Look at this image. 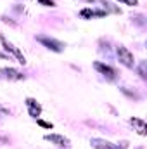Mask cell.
Listing matches in <instances>:
<instances>
[{"mask_svg": "<svg viewBox=\"0 0 147 149\" xmlns=\"http://www.w3.org/2000/svg\"><path fill=\"white\" fill-rule=\"evenodd\" d=\"M26 108H28V113H30L31 118H38L42 114V106L38 104L37 99H33V97H28L26 99Z\"/></svg>", "mask_w": 147, "mask_h": 149, "instance_id": "obj_6", "label": "cell"}, {"mask_svg": "<svg viewBox=\"0 0 147 149\" xmlns=\"http://www.w3.org/2000/svg\"><path fill=\"white\" fill-rule=\"evenodd\" d=\"M130 125L132 127H135V130H137V134L139 135H146V121L144 120H140V118H130Z\"/></svg>", "mask_w": 147, "mask_h": 149, "instance_id": "obj_10", "label": "cell"}, {"mask_svg": "<svg viewBox=\"0 0 147 149\" xmlns=\"http://www.w3.org/2000/svg\"><path fill=\"white\" fill-rule=\"evenodd\" d=\"M38 3H40V5H45V7H54V5H55L54 0H38Z\"/></svg>", "mask_w": 147, "mask_h": 149, "instance_id": "obj_12", "label": "cell"}, {"mask_svg": "<svg viewBox=\"0 0 147 149\" xmlns=\"http://www.w3.org/2000/svg\"><path fill=\"white\" fill-rule=\"evenodd\" d=\"M94 68L99 71L101 74H104L107 80H116V70L114 68H111L109 64H104V63H101V61H95L94 63Z\"/></svg>", "mask_w": 147, "mask_h": 149, "instance_id": "obj_4", "label": "cell"}, {"mask_svg": "<svg viewBox=\"0 0 147 149\" xmlns=\"http://www.w3.org/2000/svg\"><path fill=\"white\" fill-rule=\"evenodd\" d=\"M90 144H92V148H95V149H121L119 146L112 144L109 141H104V139H92Z\"/></svg>", "mask_w": 147, "mask_h": 149, "instance_id": "obj_8", "label": "cell"}, {"mask_svg": "<svg viewBox=\"0 0 147 149\" xmlns=\"http://www.w3.org/2000/svg\"><path fill=\"white\" fill-rule=\"evenodd\" d=\"M0 42H2V47L7 50V54H10V59L14 57V59H16L19 64H26V57L23 56V52H21V50H19V49H17L14 43H10L7 38H3L2 35H0Z\"/></svg>", "mask_w": 147, "mask_h": 149, "instance_id": "obj_1", "label": "cell"}, {"mask_svg": "<svg viewBox=\"0 0 147 149\" xmlns=\"http://www.w3.org/2000/svg\"><path fill=\"white\" fill-rule=\"evenodd\" d=\"M116 54H118V59H119V63H121L123 66H126V68H133V66H135L133 54H132V52H130L126 47L119 45V47L116 49Z\"/></svg>", "mask_w": 147, "mask_h": 149, "instance_id": "obj_3", "label": "cell"}, {"mask_svg": "<svg viewBox=\"0 0 147 149\" xmlns=\"http://www.w3.org/2000/svg\"><path fill=\"white\" fill-rule=\"evenodd\" d=\"M107 12L106 10H94V9H90V7H85V9H81L80 10V17L81 19H92V17H104Z\"/></svg>", "mask_w": 147, "mask_h": 149, "instance_id": "obj_7", "label": "cell"}, {"mask_svg": "<svg viewBox=\"0 0 147 149\" xmlns=\"http://www.w3.org/2000/svg\"><path fill=\"white\" fill-rule=\"evenodd\" d=\"M87 2H94V0H87Z\"/></svg>", "mask_w": 147, "mask_h": 149, "instance_id": "obj_15", "label": "cell"}, {"mask_svg": "<svg viewBox=\"0 0 147 149\" xmlns=\"http://www.w3.org/2000/svg\"><path fill=\"white\" fill-rule=\"evenodd\" d=\"M139 73H140V76L146 80V61H142L140 63V68H139Z\"/></svg>", "mask_w": 147, "mask_h": 149, "instance_id": "obj_14", "label": "cell"}, {"mask_svg": "<svg viewBox=\"0 0 147 149\" xmlns=\"http://www.w3.org/2000/svg\"><path fill=\"white\" fill-rule=\"evenodd\" d=\"M118 2H123L125 5H130V7H135V5H139V0H118Z\"/></svg>", "mask_w": 147, "mask_h": 149, "instance_id": "obj_13", "label": "cell"}, {"mask_svg": "<svg viewBox=\"0 0 147 149\" xmlns=\"http://www.w3.org/2000/svg\"><path fill=\"white\" fill-rule=\"evenodd\" d=\"M43 139L47 142L54 144V146H59V148H68L69 146V139L64 137V135H61V134H47Z\"/></svg>", "mask_w": 147, "mask_h": 149, "instance_id": "obj_5", "label": "cell"}, {"mask_svg": "<svg viewBox=\"0 0 147 149\" xmlns=\"http://www.w3.org/2000/svg\"><path fill=\"white\" fill-rule=\"evenodd\" d=\"M37 42H40L43 47H47L52 52H62L64 50V43L62 42H59V40H55L52 37H47V35H38Z\"/></svg>", "mask_w": 147, "mask_h": 149, "instance_id": "obj_2", "label": "cell"}, {"mask_svg": "<svg viewBox=\"0 0 147 149\" xmlns=\"http://www.w3.org/2000/svg\"><path fill=\"white\" fill-rule=\"evenodd\" d=\"M2 73H3V76H5L7 80H12V81L24 80V74L21 73V71H17V70H14V68H3Z\"/></svg>", "mask_w": 147, "mask_h": 149, "instance_id": "obj_9", "label": "cell"}, {"mask_svg": "<svg viewBox=\"0 0 147 149\" xmlns=\"http://www.w3.org/2000/svg\"><path fill=\"white\" fill-rule=\"evenodd\" d=\"M37 123L40 125V127H43V128H49V130L54 128V125H52L50 121H45V120H40V118H37Z\"/></svg>", "mask_w": 147, "mask_h": 149, "instance_id": "obj_11", "label": "cell"}]
</instances>
